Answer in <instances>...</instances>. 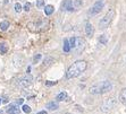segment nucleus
Listing matches in <instances>:
<instances>
[{"label": "nucleus", "instance_id": "nucleus-9", "mask_svg": "<svg viewBox=\"0 0 126 114\" xmlns=\"http://www.w3.org/2000/svg\"><path fill=\"white\" fill-rule=\"evenodd\" d=\"M32 80H33V77L29 73V75H26L25 77H23V78L21 79L19 85L23 86V87H27V86H30L31 84H32Z\"/></svg>", "mask_w": 126, "mask_h": 114}, {"label": "nucleus", "instance_id": "nucleus-6", "mask_svg": "<svg viewBox=\"0 0 126 114\" xmlns=\"http://www.w3.org/2000/svg\"><path fill=\"white\" fill-rule=\"evenodd\" d=\"M115 105H116V100L115 98H108V100L103 103V105L101 106V110L103 112H109L114 108Z\"/></svg>", "mask_w": 126, "mask_h": 114}, {"label": "nucleus", "instance_id": "nucleus-22", "mask_svg": "<svg viewBox=\"0 0 126 114\" xmlns=\"http://www.w3.org/2000/svg\"><path fill=\"white\" fill-rule=\"evenodd\" d=\"M99 42L101 44H107V42H108V37L106 35H100L99 36Z\"/></svg>", "mask_w": 126, "mask_h": 114}, {"label": "nucleus", "instance_id": "nucleus-25", "mask_svg": "<svg viewBox=\"0 0 126 114\" xmlns=\"http://www.w3.org/2000/svg\"><path fill=\"white\" fill-rule=\"evenodd\" d=\"M35 5H36L38 8H42V7H44V0H36Z\"/></svg>", "mask_w": 126, "mask_h": 114}, {"label": "nucleus", "instance_id": "nucleus-20", "mask_svg": "<svg viewBox=\"0 0 126 114\" xmlns=\"http://www.w3.org/2000/svg\"><path fill=\"white\" fill-rule=\"evenodd\" d=\"M52 62H53V59L51 58V57H47L43 61V67H48V66H50Z\"/></svg>", "mask_w": 126, "mask_h": 114}, {"label": "nucleus", "instance_id": "nucleus-28", "mask_svg": "<svg viewBox=\"0 0 126 114\" xmlns=\"http://www.w3.org/2000/svg\"><path fill=\"white\" fill-rule=\"evenodd\" d=\"M30 9H31V3H30V2H26L25 5H24V10L27 12V11H30Z\"/></svg>", "mask_w": 126, "mask_h": 114}, {"label": "nucleus", "instance_id": "nucleus-29", "mask_svg": "<svg viewBox=\"0 0 126 114\" xmlns=\"http://www.w3.org/2000/svg\"><path fill=\"white\" fill-rule=\"evenodd\" d=\"M55 85H57V81H46V86H48V87H51Z\"/></svg>", "mask_w": 126, "mask_h": 114}, {"label": "nucleus", "instance_id": "nucleus-21", "mask_svg": "<svg viewBox=\"0 0 126 114\" xmlns=\"http://www.w3.org/2000/svg\"><path fill=\"white\" fill-rule=\"evenodd\" d=\"M83 2L82 0H73V6L74 8H79V7H82Z\"/></svg>", "mask_w": 126, "mask_h": 114}, {"label": "nucleus", "instance_id": "nucleus-7", "mask_svg": "<svg viewBox=\"0 0 126 114\" xmlns=\"http://www.w3.org/2000/svg\"><path fill=\"white\" fill-rule=\"evenodd\" d=\"M60 9H62L63 11H74L73 1H72V0H64Z\"/></svg>", "mask_w": 126, "mask_h": 114}, {"label": "nucleus", "instance_id": "nucleus-33", "mask_svg": "<svg viewBox=\"0 0 126 114\" xmlns=\"http://www.w3.org/2000/svg\"><path fill=\"white\" fill-rule=\"evenodd\" d=\"M1 103H2V101H1V98H0V104H1Z\"/></svg>", "mask_w": 126, "mask_h": 114}, {"label": "nucleus", "instance_id": "nucleus-17", "mask_svg": "<svg viewBox=\"0 0 126 114\" xmlns=\"http://www.w3.org/2000/svg\"><path fill=\"white\" fill-rule=\"evenodd\" d=\"M8 51V45H7L5 42H1L0 43V54H5Z\"/></svg>", "mask_w": 126, "mask_h": 114}, {"label": "nucleus", "instance_id": "nucleus-24", "mask_svg": "<svg viewBox=\"0 0 126 114\" xmlns=\"http://www.w3.org/2000/svg\"><path fill=\"white\" fill-rule=\"evenodd\" d=\"M14 9H15V11L16 12H21L22 11V5L19 2H16L15 3V6H14Z\"/></svg>", "mask_w": 126, "mask_h": 114}, {"label": "nucleus", "instance_id": "nucleus-19", "mask_svg": "<svg viewBox=\"0 0 126 114\" xmlns=\"http://www.w3.org/2000/svg\"><path fill=\"white\" fill-rule=\"evenodd\" d=\"M63 49H64V52H69V51H70L69 41H68L67 38H65V40H64V46H63Z\"/></svg>", "mask_w": 126, "mask_h": 114}, {"label": "nucleus", "instance_id": "nucleus-27", "mask_svg": "<svg viewBox=\"0 0 126 114\" xmlns=\"http://www.w3.org/2000/svg\"><path fill=\"white\" fill-rule=\"evenodd\" d=\"M22 110H23V112H25V113H31V107H30L29 105H23Z\"/></svg>", "mask_w": 126, "mask_h": 114}, {"label": "nucleus", "instance_id": "nucleus-3", "mask_svg": "<svg viewBox=\"0 0 126 114\" xmlns=\"http://www.w3.org/2000/svg\"><path fill=\"white\" fill-rule=\"evenodd\" d=\"M27 27H30V29H32L34 32H43V31H47L49 27V22L47 19H39L36 22L29 23Z\"/></svg>", "mask_w": 126, "mask_h": 114}, {"label": "nucleus", "instance_id": "nucleus-14", "mask_svg": "<svg viewBox=\"0 0 126 114\" xmlns=\"http://www.w3.org/2000/svg\"><path fill=\"white\" fill-rule=\"evenodd\" d=\"M119 101L120 103H123V104H126V88H123L122 91L119 94Z\"/></svg>", "mask_w": 126, "mask_h": 114}, {"label": "nucleus", "instance_id": "nucleus-5", "mask_svg": "<svg viewBox=\"0 0 126 114\" xmlns=\"http://www.w3.org/2000/svg\"><path fill=\"white\" fill-rule=\"evenodd\" d=\"M103 7H105V0H98L97 2L89 9V15L94 16V15L99 14V12L103 9Z\"/></svg>", "mask_w": 126, "mask_h": 114}, {"label": "nucleus", "instance_id": "nucleus-30", "mask_svg": "<svg viewBox=\"0 0 126 114\" xmlns=\"http://www.w3.org/2000/svg\"><path fill=\"white\" fill-rule=\"evenodd\" d=\"M23 102H24L23 98H18V100L16 101V104H18V105H21V104H23Z\"/></svg>", "mask_w": 126, "mask_h": 114}, {"label": "nucleus", "instance_id": "nucleus-23", "mask_svg": "<svg viewBox=\"0 0 126 114\" xmlns=\"http://www.w3.org/2000/svg\"><path fill=\"white\" fill-rule=\"evenodd\" d=\"M68 41H69L70 49H74V47H75V43H76V37H70Z\"/></svg>", "mask_w": 126, "mask_h": 114}, {"label": "nucleus", "instance_id": "nucleus-8", "mask_svg": "<svg viewBox=\"0 0 126 114\" xmlns=\"http://www.w3.org/2000/svg\"><path fill=\"white\" fill-rule=\"evenodd\" d=\"M84 46H85V41L83 40V38L81 37H76V43H75V50H76V52H82L83 50H84Z\"/></svg>", "mask_w": 126, "mask_h": 114}, {"label": "nucleus", "instance_id": "nucleus-16", "mask_svg": "<svg viewBox=\"0 0 126 114\" xmlns=\"http://www.w3.org/2000/svg\"><path fill=\"white\" fill-rule=\"evenodd\" d=\"M47 108L50 111H56V110H58V104L55 102H50L47 104Z\"/></svg>", "mask_w": 126, "mask_h": 114}, {"label": "nucleus", "instance_id": "nucleus-31", "mask_svg": "<svg viewBox=\"0 0 126 114\" xmlns=\"http://www.w3.org/2000/svg\"><path fill=\"white\" fill-rule=\"evenodd\" d=\"M38 114H47V112H46V111H41V112H39Z\"/></svg>", "mask_w": 126, "mask_h": 114}, {"label": "nucleus", "instance_id": "nucleus-12", "mask_svg": "<svg viewBox=\"0 0 126 114\" xmlns=\"http://www.w3.org/2000/svg\"><path fill=\"white\" fill-rule=\"evenodd\" d=\"M7 113L8 114H21V110L18 107H16L15 104H10L7 108Z\"/></svg>", "mask_w": 126, "mask_h": 114}, {"label": "nucleus", "instance_id": "nucleus-1", "mask_svg": "<svg viewBox=\"0 0 126 114\" xmlns=\"http://www.w3.org/2000/svg\"><path fill=\"white\" fill-rule=\"evenodd\" d=\"M86 67H88L86 61H84V60H79V61H76L75 63H73L68 68L67 73H66L67 79H72V78H75V77L79 76V75L86 69Z\"/></svg>", "mask_w": 126, "mask_h": 114}, {"label": "nucleus", "instance_id": "nucleus-35", "mask_svg": "<svg viewBox=\"0 0 126 114\" xmlns=\"http://www.w3.org/2000/svg\"><path fill=\"white\" fill-rule=\"evenodd\" d=\"M67 114H69V113H67Z\"/></svg>", "mask_w": 126, "mask_h": 114}, {"label": "nucleus", "instance_id": "nucleus-10", "mask_svg": "<svg viewBox=\"0 0 126 114\" xmlns=\"http://www.w3.org/2000/svg\"><path fill=\"white\" fill-rule=\"evenodd\" d=\"M24 61H25V59H24V57L22 56V54H15L14 57V63L16 67H22L24 64Z\"/></svg>", "mask_w": 126, "mask_h": 114}, {"label": "nucleus", "instance_id": "nucleus-13", "mask_svg": "<svg viewBox=\"0 0 126 114\" xmlns=\"http://www.w3.org/2000/svg\"><path fill=\"white\" fill-rule=\"evenodd\" d=\"M53 11H55V7L51 6V5H48V6L44 7V14L47 15V16H50V15H52Z\"/></svg>", "mask_w": 126, "mask_h": 114}, {"label": "nucleus", "instance_id": "nucleus-18", "mask_svg": "<svg viewBox=\"0 0 126 114\" xmlns=\"http://www.w3.org/2000/svg\"><path fill=\"white\" fill-rule=\"evenodd\" d=\"M9 27V23L7 21H2L1 23H0V31H2V32H5V31H7Z\"/></svg>", "mask_w": 126, "mask_h": 114}, {"label": "nucleus", "instance_id": "nucleus-4", "mask_svg": "<svg viewBox=\"0 0 126 114\" xmlns=\"http://www.w3.org/2000/svg\"><path fill=\"white\" fill-rule=\"evenodd\" d=\"M114 16H115V10L114 9H109V11L107 12L101 19H100V22H99V27L101 29L107 28V27L110 25V23L112 22V19H114Z\"/></svg>", "mask_w": 126, "mask_h": 114}, {"label": "nucleus", "instance_id": "nucleus-11", "mask_svg": "<svg viewBox=\"0 0 126 114\" xmlns=\"http://www.w3.org/2000/svg\"><path fill=\"white\" fill-rule=\"evenodd\" d=\"M93 33H94L93 25L90 23H86V25H85V34H86V36L92 37V36H93Z\"/></svg>", "mask_w": 126, "mask_h": 114}, {"label": "nucleus", "instance_id": "nucleus-2", "mask_svg": "<svg viewBox=\"0 0 126 114\" xmlns=\"http://www.w3.org/2000/svg\"><path fill=\"white\" fill-rule=\"evenodd\" d=\"M112 89V85L110 81H102L101 84H98V85H94L90 88V93L91 94H105L108 93Z\"/></svg>", "mask_w": 126, "mask_h": 114}, {"label": "nucleus", "instance_id": "nucleus-34", "mask_svg": "<svg viewBox=\"0 0 126 114\" xmlns=\"http://www.w3.org/2000/svg\"><path fill=\"white\" fill-rule=\"evenodd\" d=\"M0 114H2V111H0Z\"/></svg>", "mask_w": 126, "mask_h": 114}, {"label": "nucleus", "instance_id": "nucleus-32", "mask_svg": "<svg viewBox=\"0 0 126 114\" xmlns=\"http://www.w3.org/2000/svg\"><path fill=\"white\" fill-rule=\"evenodd\" d=\"M8 102V100H6V98H3V101H2V103H7Z\"/></svg>", "mask_w": 126, "mask_h": 114}, {"label": "nucleus", "instance_id": "nucleus-15", "mask_svg": "<svg viewBox=\"0 0 126 114\" xmlns=\"http://www.w3.org/2000/svg\"><path fill=\"white\" fill-rule=\"evenodd\" d=\"M56 100L58 101V102H62V101L67 100V93H66V91H62V93H59L58 95H57Z\"/></svg>", "mask_w": 126, "mask_h": 114}, {"label": "nucleus", "instance_id": "nucleus-26", "mask_svg": "<svg viewBox=\"0 0 126 114\" xmlns=\"http://www.w3.org/2000/svg\"><path fill=\"white\" fill-rule=\"evenodd\" d=\"M41 58H42L41 54H35L34 58H33V63H38V62L41 60Z\"/></svg>", "mask_w": 126, "mask_h": 114}]
</instances>
